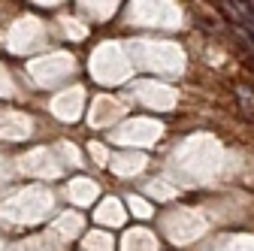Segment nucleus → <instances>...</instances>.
<instances>
[{"label":"nucleus","mask_w":254,"mask_h":251,"mask_svg":"<svg viewBox=\"0 0 254 251\" xmlns=\"http://www.w3.org/2000/svg\"><path fill=\"white\" fill-rule=\"evenodd\" d=\"M236 97H239V103H242V109L254 115V91H251L248 85H236Z\"/></svg>","instance_id":"f257e3e1"}]
</instances>
